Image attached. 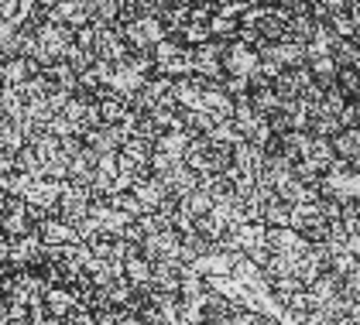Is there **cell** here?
<instances>
[{"label": "cell", "mask_w": 360, "mask_h": 325, "mask_svg": "<svg viewBox=\"0 0 360 325\" xmlns=\"http://www.w3.org/2000/svg\"><path fill=\"white\" fill-rule=\"evenodd\" d=\"M117 34L127 41V48H138V52H151L158 41H165L168 31L165 25L151 14V18H131V21H120Z\"/></svg>", "instance_id": "1"}, {"label": "cell", "mask_w": 360, "mask_h": 325, "mask_svg": "<svg viewBox=\"0 0 360 325\" xmlns=\"http://www.w3.org/2000/svg\"><path fill=\"white\" fill-rule=\"evenodd\" d=\"M93 199H96V195H93L89 185L62 182V192H58V202H56V216H62L65 223H79V219L89 213Z\"/></svg>", "instance_id": "2"}, {"label": "cell", "mask_w": 360, "mask_h": 325, "mask_svg": "<svg viewBox=\"0 0 360 325\" xmlns=\"http://www.w3.org/2000/svg\"><path fill=\"white\" fill-rule=\"evenodd\" d=\"M131 192L138 195V202H141V209L144 213H168L179 199H172L168 195V189H165V182L162 178H155L151 171L144 175V178H138L134 185H131Z\"/></svg>", "instance_id": "3"}, {"label": "cell", "mask_w": 360, "mask_h": 325, "mask_svg": "<svg viewBox=\"0 0 360 325\" xmlns=\"http://www.w3.org/2000/svg\"><path fill=\"white\" fill-rule=\"evenodd\" d=\"M254 69H257V52L250 45H244L240 38L223 45V79L226 76L230 79H250Z\"/></svg>", "instance_id": "4"}, {"label": "cell", "mask_w": 360, "mask_h": 325, "mask_svg": "<svg viewBox=\"0 0 360 325\" xmlns=\"http://www.w3.org/2000/svg\"><path fill=\"white\" fill-rule=\"evenodd\" d=\"M193 76H202L210 82L223 79V45L220 41H202L193 48Z\"/></svg>", "instance_id": "5"}, {"label": "cell", "mask_w": 360, "mask_h": 325, "mask_svg": "<svg viewBox=\"0 0 360 325\" xmlns=\"http://www.w3.org/2000/svg\"><path fill=\"white\" fill-rule=\"evenodd\" d=\"M264 240H268V253H278V257H302L309 240L302 233H295L292 226H264Z\"/></svg>", "instance_id": "6"}, {"label": "cell", "mask_w": 360, "mask_h": 325, "mask_svg": "<svg viewBox=\"0 0 360 325\" xmlns=\"http://www.w3.org/2000/svg\"><path fill=\"white\" fill-rule=\"evenodd\" d=\"M34 233H38V240L45 246H62V244H79V237H76V226L72 223H65L62 216H45L38 226H34Z\"/></svg>", "instance_id": "7"}, {"label": "cell", "mask_w": 360, "mask_h": 325, "mask_svg": "<svg viewBox=\"0 0 360 325\" xmlns=\"http://www.w3.org/2000/svg\"><path fill=\"white\" fill-rule=\"evenodd\" d=\"M86 147L89 151H96V154H117L120 147H124V127H113V124H100V127H93V131H86L83 134Z\"/></svg>", "instance_id": "8"}, {"label": "cell", "mask_w": 360, "mask_h": 325, "mask_svg": "<svg viewBox=\"0 0 360 325\" xmlns=\"http://www.w3.org/2000/svg\"><path fill=\"white\" fill-rule=\"evenodd\" d=\"M162 182H165V189H168V195L172 199H186L193 189H199V175H195L189 164L182 161V164H175V168H168L165 175H162Z\"/></svg>", "instance_id": "9"}, {"label": "cell", "mask_w": 360, "mask_h": 325, "mask_svg": "<svg viewBox=\"0 0 360 325\" xmlns=\"http://www.w3.org/2000/svg\"><path fill=\"white\" fill-rule=\"evenodd\" d=\"M41 69L25 58V55H18V58H4V69H0V79H4V89H21L31 76H38Z\"/></svg>", "instance_id": "10"}, {"label": "cell", "mask_w": 360, "mask_h": 325, "mask_svg": "<svg viewBox=\"0 0 360 325\" xmlns=\"http://www.w3.org/2000/svg\"><path fill=\"white\" fill-rule=\"evenodd\" d=\"M305 131L312 137H336L343 131V124H340V113H333L326 107H309V117H305Z\"/></svg>", "instance_id": "11"}, {"label": "cell", "mask_w": 360, "mask_h": 325, "mask_svg": "<svg viewBox=\"0 0 360 325\" xmlns=\"http://www.w3.org/2000/svg\"><path fill=\"white\" fill-rule=\"evenodd\" d=\"M41 305H45V312H49L52 319L65 322V319H69V312L79 305V298H76V291H69V288H45Z\"/></svg>", "instance_id": "12"}, {"label": "cell", "mask_w": 360, "mask_h": 325, "mask_svg": "<svg viewBox=\"0 0 360 325\" xmlns=\"http://www.w3.org/2000/svg\"><path fill=\"white\" fill-rule=\"evenodd\" d=\"M58 192H62V182H52V178H34V182H31V189H28V195H25V202H28V206H38V209L56 213Z\"/></svg>", "instance_id": "13"}, {"label": "cell", "mask_w": 360, "mask_h": 325, "mask_svg": "<svg viewBox=\"0 0 360 325\" xmlns=\"http://www.w3.org/2000/svg\"><path fill=\"white\" fill-rule=\"evenodd\" d=\"M96 161L100 154L83 147L76 158H69V178L65 182H76V185H93V175H96Z\"/></svg>", "instance_id": "14"}, {"label": "cell", "mask_w": 360, "mask_h": 325, "mask_svg": "<svg viewBox=\"0 0 360 325\" xmlns=\"http://www.w3.org/2000/svg\"><path fill=\"white\" fill-rule=\"evenodd\" d=\"M330 144H333V154L340 161L347 164L360 161V127H343L336 137H330Z\"/></svg>", "instance_id": "15"}, {"label": "cell", "mask_w": 360, "mask_h": 325, "mask_svg": "<svg viewBox=\"0 0 360 325\" xmlns=\"http://www.w3.org/2000/svg\"><path fill=\"white\" fill-rule=\"evenodd\" d=\"M124 281L131 284V288H144V284H151V260H144L138 253V246H131L127 250V257H124Z\"/></svg>", "instance_id": "16"}, {"label": "cell", "mask_w": 360, "mask_h": 325, "mask_svg": "<svg viewBox=\"0 0 360 325\" xmlns=\"http://www.w3.org/2000/svg\"><path fill=\"white\" fill-rule=\"evenodd\" d=\"M330 58L336 69H357L360 62V45L354 38H333L330 41Z\"/></svg>", "instance_id": "17"}, {"label": "cell", "mask_w": 360, "mask_h": 325, "mask_svg": "<svg viewBox=\"0 0 360 325\" xmlns=\"http://www.w3.org/2000/svg\"><path fill=\"white\" fill-rule=\"evenodd\" d=\"M186 147H189V134H182V131H168V134H162L151 144L155 154H165L172 161H182L186 158Z\"/></svg>", "instance_id": "18"}, {"label": "cell", "mask_w": 360, "mask_h": 325, "mask_svg": "<svg viewBox=\"0 0 360 325\" xmlns=\"http://www.w3.org/2000/svg\"><path fill=\"white\" fill-rule=\"evenodd\" d=\"M96 107H100V120H103V124H113V127H124L127 117H131L127 100H120V96H113V93H107L103 100H96Z\"/></svg>", "instance_id": "19"}, {"label": "cell", "mask_w": 360, "mask_h": 325, "mask_svg": "<svg viewBox=\"0 0 360 325\" xmlns=\"http://www.w3.org/2000/svg\"><path fill=\"white\" fill-rule=\"evenodd\" d=\"M261 223L264 226H292V206L281 202L275 192L261 202Z\"/></svg>", "instance_id": "20"}, {"label": "cell", "mask_w": 360, "mask_h": 325, "mask_svg": "<svg viewBox=\"0 0 360 325\" xmlns=\"http://www.w3.org/2000/svg\"><path fill=\"white\" fill-rule=\"evenodd\" d=\"M41 76L52 82L56 89H65V93H76V86H79V76L72 72V65H69L65 58H62V62H52V65H45Z\"/></svg>", "instance_id": "21"}, {"label": "cell", "mask_w": 360, "mask_h": 325, "mask_svg": "<svg viewBox=\"0 0 360 325\" xmlns=\"http://www.w3.org/2000/svg\"><path fill=\"white\" fill-rule=\"evenodd\" d=\"M25 144H28V137H25V131H21V124H18V120H7V117H0V151H11V154H18Z\"/></svg>", "instance_id": "22"}, {"label": "cell", "mask_w": 360, "mask_h": 325, "mask_svg": "<svg viewBox=\"0 0 360 325\" xmlns=\"http://www.w3.org/2000/svg\"><path fill=\"white\" fill-rule=\"evenodd\" d=\"M213 202H217V199H213V192H206L202 185H199V189H193L186 199H182L186 213H193V216H206V213L213 209Z\"/></svg>", "instance_id": "23"}, {"label": "cell", "mask_w": 360, "mask_h": 325, "mask_svg": "<svg viewBox=\"0 0 360 325\" xmlns=\"http://www.w3.org/2000/svg\"><path fill=\"white\" fill-rule=\"evenodd\" d=\"M110 206L117 209V213H124L127 219H138L144 216V209H141V202H138V195L131 189H124V192H113L110 195Z\"/></svg>", "instance_id": "24"}, {"label": "cell", "mask_w": 360, "mask_h": 325, "mask_svg": "<svg viewBox=\"0 0 360 325\" xmlns=\"http://www.w3.org/2000/svg\"><path fill=\"white\" fill-rule=\"evenodd\" d=\"M14 171H21V175H31V178H41V158L31 151L28 144L14 154Z\"/></svg>", "instance_id": "25"}, {"label": "cell", "mask_w": 360, "mask_h": 325, "mask_svg": "<svg viewBox=\"0 0 360 325\" xmlns=\"http://www.w3.org/2000/svg\"><path fill=\"white\" fill-rule=\"evenodd\" d=\"M65 62H69V65H72V72L79 76V72H86V69H93V65H96V55L89 52V48L72 45V48H69V55H65Z\"/></svg>", "instance_id": "26"}, {"label": "cell", "mask_w": 360, "mask_h": 325, "mask_svg": "<svg viewBox=\"0 0 360 325\" xmlns=\"http://www.w3.org/2000/svg\"><path fill=\"white\" fill-rule=\"evenodd\" d=\"M264 322V315L261 312H254V308H244V305H237V312L226 319L223 325H261Z\"/></svg>", "instance_id": "27"}, {"label": "cell", "mask_w": 360, "mask_h": 325, "mask_svg": "<svg viewBox=\"0 0 360 325\" xmlns=\"http://www.w3.org/2000/svg\"><path fill=\"white\" fill-rule=\"evenodd\" d=\"M340 288H343V298L347 301H360V264L347 277H340Z\"/></svg>", "instance_id": "28"}, {"label": "cell", "mask_w": 360, "mask_h": 325, "mask_svg": "<svg viewBox=\"0 0 360 325\" xmlns=\"http://www.w3.org/2000/svg\"><path fill=\"white\" fill-rule=\"evenodd\" d=\"M162 4H168V7H189L193 0H162Z\"/></svg>", "instance_id": "29"}, {"label": "cell", "mask_w": 360, "mask_h": 325, "mask_svg": "<svg viewBox=\"0 0 360 325\" xmlns=\"http://www.w3.org/2000/svg\"><path fill=\"white\" fill-rule=\"evenodd\" d=\"M34 4H38V7H41V11H52V7H56L58 0H34Z\"/></svg>", "instance_id": "30"}, {"label": "cell", "mask_w": 360, "mask_h": 325, "mask_svg": "<svg viewBox=\"0 0 360 325\" xmlns=\"http://www.w3.org/2000/svg\"><path fill=\"white\" fill-rule=\"evenodd\" d=\"M261 325H281V319H275V315H264V322Z\"/></svg>", "instance_id": "31"}, {"label": "cell", "mask_w": 360, "mask_h": 325, "mask_svg": "<svg viewBox=\"0 0 360 325\" xmlns=\"http://www.w3.org/2000/svg\"><path fill=\"white\" fill-rule=\"evenodd\" d=\"M4 301H7V295H4V281H0V305H4Z\"/></svg>", "instance_id": "32"}, {"label": "cell", "mask_w": 360, "mask_h": 325, "mask_svg": "<svg viewBox=\"0 0 360 325\" xmlns=\"http://www.w3.org/2000/svg\"><path fill=\"white\" fill-rule=\"evenodd\" d=\"M206 4H213V7H220V4H226V0H206Z\"/></svg>", "instance_id": "33"}, {"label": "cell", "mask_w": 360, "mask_h": 325, "mask_svg": "<svg viewBox=\"0 0 360 325\" xmlns=\"http://www.w3.org/2000/svg\"><path fill=\"white\" fill-rule=\"evenodd\" d=\"M193 325H213V322H206V319H199V322H193Z\"/></svg>", "instance_id": "34"}, {"label": "cell", "mask_w": 360, "mask_h": 325, "mask_svg": "<svg viewBox=\"0 0 360 325\" xmlns=\"http://www.w3.org/2000/svg\"><path fill=\"white\" fill-rule=\"evenodd\" d=\"M292 325H305V322H292Z\"/></svg>", "instance_id": "35"}]
</instances>
